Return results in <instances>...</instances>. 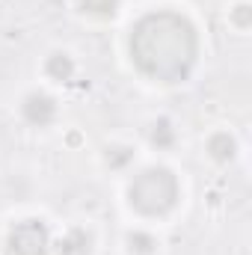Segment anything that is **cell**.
Wrapping results in <instances>:
<instances>
[{"label": "cell", "mask_w": 252, "mask_h": 255, "mask_svg": "<svg viewBox=\"0 0 252 255\" xmlns=\"http://www.w3.org/2000/svg\"><path fill=\"white\" fill-rule=\"evenodd\" d=\"M199 54L196 30L178 12H151L130 33V57L136 68L154 80H184Z\"/></svg>", "instance_id": "obj_1"}, {"label": "cell", "mask_w": 252, "mask_h": 255, "mask_svg": "<svg viewBox=\"0 0 252 255\" xmlns=\"http://www.w3.org/2000/svg\"><path fill=\"white\" fill-rule=\"evenodd\" d=\"M54 113H57L54 98H48V95H42V92H36V95H30V98L24 101V116H27V122H33V125H48V122L54 119Z\"/></svg>", "instance_id": "obj_4"}, {"label": "cell", "mask_w": 252, "mask_h": 255, "mask_svg": "<svg viewBox=\"0 0 252 255\" xmlns=\"http://www.w3.org/2000/svg\"><path fill=\"white\" fill-rule=\"evenodd\" d=\"M130 244H136V250H139V253H148V250L154 247V241H151V238H145V235H130Z\"/></svg>", "instance_id": "obj_10"}, {"label": "cell", "mask_w": 252, "mask_h": 255, "mask_svg": "<svg viewBox=\"0 0 252 255\" xmlns=\"http://www.w3.org/2000/svg\"><path fill=\"white\" fill-rule=\"evenodd\" d=\"M48 247H51V238L42 220H24L9 235L12 255H48Z\"/></svg>", "instance_id": "obj_3"}, {"label": "cell", "mask_w": 252, "mask_h": 255, "mask_svg": "<svg viewBox=\"0 0 252 255\" xmlns=\"http://www.w3.org/2000/svg\"><path fill=\"white\" fill-rule=\"evenodd\" d=\"M151 139L157 145H172V128H169V122H157L154 130H151Z\"/></svg>", "instance_id": "obj_9"}, {"label": "cell", "mask_w": 252, "mask_h": 255, "mask_svg": "<svg viewBox=\"0 0 252 255\" xmlns=\"http://www.w3.org/2000/svg\"><path fill=\"white\" fill-rule=\"evenodd\" d=\"M119 0H80V6L92 15H113Z\"/></svg>", "instance_id": "obj_8"}, {"label": "cell", "mask_w": 252, "mask_h": 255, "mask_svg": "<svg viewBox=\"0 0 252 255\" xmlns=\"http://www.w3.org/2000/svg\"><path fill=\"white\" fill-rule=\"evenodd\" d=\"M175 202H178V181L163 166L139 172L130 184V205L148 217H160V214L172 211Z\"/></svg>", "instance_id": "obj_2"}, {"label": "cell", "mask_w": 252, "mask_h": 255, "mask_svg": "<svg viewBox=\"0 0 252 255\" xmlns=\"http://www.w3.org/2000/svg\"><path fill=\"white\" fill-rule=\"evenodd\" d=\"M71 71H74V65H71V60H68L65 54H57V57L48 60V74L57 77V80H68Z\"/></svg>", "instance_id": "obj_7"}, {"label": "cell", "mask_w": 252, "mask_h": 255, "mask_svg": "<svg viewBox=\"0 0 252 255\" xmlns=\"http://www.w3.org/2000/svg\"><path fill=\"white\" fill-rule=\"evenodd\" d=\"M65 255H83L89 253V235H83V232H71L68 238L63 241V247H60Z\"/></svg>", "instance_id": "obj_6"}, {"label": "cell", "mask_w": 252, "mask_h": 255, "mask_svg": "<svg viewBox=\"0 0 252 255\" xmlns=\"http://www.w3.org/2000/svg\"><path fill=\"white\" fill-rule=\"evenodd\" d=\"M208 151H211L217 160H232V157H235V139H232L229 133H217V136H211Z\"/></svg>", "instance_id": "obj_5"}, {"label": "cell", "mask_w": 252, "mask_h": 255, "mask_svg": "<svg viewBox=\"0 0 252 255\" xmlns=\"http://www.w3.org/2000/svg\"><path fill=\"white\" fill-rule=\"evenodd\" d=\"M235 21L247 27V24H250V6H238V12H235Z\"/></svg>", "instance_id": "obj_11"}]
</instances>
